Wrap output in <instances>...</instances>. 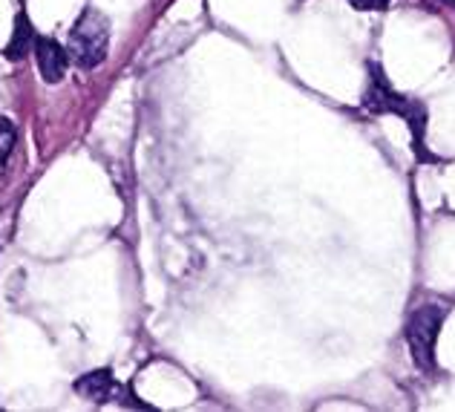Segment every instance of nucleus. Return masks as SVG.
I'll return each mask as SVG.
<instances>
[{
    "mask_svg": "<svg viewBox=\"0 0 455 412\" xmlns=\"http://www.w3.org/2000/svg\"><path fill=\"white\" fill-rule=\"evenodd\" d=\"M363 110L375 116H401L412 133V148L415 156L421 162H438L435 153L427 150V104L401 95L398 90H392V84L383 76V69L378 64H369V87L363 93Z\"/></svg>",
    "mask_w": 455,
    "mask_h": 412,
    "instance_id": "nucleus-1",
    "label": "nucleus"
},
{
    "mask_svg": "<svg viewBox=\"0 0 455 412\" xmlns=\"http://www.w3.org/2000/svg\"><path fill=\"white\" fill-rule=\"evenodd\" d=\"M107 50H110V20L99 9L81 12V18L69 29L67 55L76 61L81 69H95L104 64Z\"/></svg>",
    "mask_w": 455,
    "mask_h": 412,
    "instance_id": "nucleus-2",
    "label": "nucleus"
},
{
    "mask_svg": "<svg viewBox=\"0 0 455 412\" xmlns=\"http://www.w3.org/2000/svg\"><path fill=\"white\" fill-rule=\"evenodd\" d=\"M447 309L435 306V303H427V306H418L410 320H406V343H410V352L418 369L433 372L435 369V341L438 332L444 326Z\"/></svg>",
    "mask_w": 455,
    "mask_h": 412,
    "instance_id": "nucleus-3",
    "label": "nucleus"
},
{
    "mask_svg": "<svg viewBox=\"0 0 455 412\" xmlns=\"http://www.w3.org/2000/svg\"><path fill=\"white\" fill-rule=\"evenodd\" d=\"M32 50H35V64H38V72L46 84L64 81L67 67H69V55L61 44L55 38H35Z\"/></svg>",
    "mask_w": 455,
    "mask_h": 412,
    "instance_id": "nucleus-4",
    "label": "nucleus"
},
{
    "mask_svg": "<svg viewBox=\"0 0 455 412\" xmlns=\"http://www.w3.org/2000/svg\"><path fill=\"white\" fill-rule=\"evenodd\" d=\"M76 392L84 395V398H90L92 404H107L118 392L113 369H95V372L81 375V378L76 381Z\"/></svg>",
    "mask_w": 455,
    "mask_h": 412,
    "instance_id": "nucleus-5",
    "label": "nucleus"
},
{
    "mask_svg": "<svg viewBox=\"0 0 455 412\" xmlns=\"http://www.w3.org/2000/svg\"><path fill=\"white\" fill-rule=\"evenodd\" d=\"M32 41H35V29H32V23L27 18V12H18V18H15V27H12V38L6 44V58L9 61H23L27 58V53L32 50Z\"/></svg>",
    "mask_w": 455,
    "mask_h": 412,
    "instance_id": "nucleus-6",
    "label": "nucleus"
},
{
    "mask_svg": "<svg viewBox=\"0 0 455 412\" xmlns=\"http://www.w3.org/2000/svg\"><path fill=\"white\" fill-rule=\"evenodd\" d=\"M15 144H18V130H15V125H12L9 118H0V171L6 167L12 150H15Z\"/></svg>",
    "mask_w": 455,
    "mask_h": 412,
    "instance_id": "nucleus-7",
    "label": "nucleus"
},
{
    "mask_svg": "<svg viewBox=\"0 0 455 412\" xmlns=\"http://www.w3.org/2000/svg\"><path fill=\"white\" fill-rule=\"evenodd\" d=\"M349 4L361 12H383L389 6V0H349Z\"/></svg>",
    "mask_w": 455,
    "mask_h": 412,
    "instance_id": "nucleus-8",
    "label": "nucleus"
}]
</instances>
